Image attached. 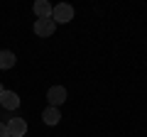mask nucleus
Wrapping results in <instances>:
<instances>
[{
    "instance_id": "nucleus-1",
    "label": "nucleus",
    "mask_w": 147,
    "mask_h": 137,
    "mask_svg": "<svg viewBox=\"0 0 147 137\" xmlns=\"http://www.w3.org/2000/svg\"><path fill=\"white\" fill-rule=\"evenodd\" d=\"M52 20L57 25H66V22L74 20V7L66 5V3H59V5L52 7Z\"/></svg>"
},
{
    "instance_id": "nucleus-2",
    "label": "nucleus",
    "mask_w": 147,
    "mask_h": 137,
    "mask_svg": "<svg viewBox=\"0 0 147 137\" xmlns=\"http://www.w3.org/2000/svg\"><path fill=\"white\" fill-rule=\"evenodd\" d=\"M54 30H57V22L49 17V20H34V34L37 37H52Z\"/></svg>"
},
{
    "instance_id": "nucleus-3",
    "label": "nucleus",
    "mask_w": 147,
    "mask_h": 137,
    "mask_svg": "<svg viewBox=\"0 0 147 137\" xmlns=\"http://www.w3.org/2000/svg\"><path fill=\"white\" fill-rule=\"evenodd\" d=\"M47 100H49L52 108H59L64 100H66V88H64V86H52V88L47 91Z\"/></svg>"
},
{
    "instance_id": "nucleus-4",
    "label": "nucleus",
    "mask_w": 147,
    "mask_h": 137,
    "mask_svg": "<svg viewBox=\"0 0 147 137\" xmlns=\"http://www.w3.org/2000/svg\"><path fill=\"white\" fill-rule=\"evenodd\" d=\"M7 132H10V137H25V132H27L25 118H10V122H7Z\"/></svg>"
},
{
    "instance_id": "nucleus-5",
    "label": "nucleus",
    "mask_w": 147,
    "mask_h": 137,
    "mask_svg": "<svg viewBox=\"0 0 147 137\" xmlns=\"http://www.w3.org/2000/svg\"><path fill=\"white\" fill-rule=\"evenodd\" d=\"M0 105L7 108V110H17L20 108V95L15 91H5V93L0 95Z\"/></svg>"
},
{
    "instance_id": "nucleus-6",
    "label": "nucleus",
    "mask_w": 147,
    "mask_h": 137,
    "mask_svg": "<svg viewBox=\"0 0 147 137\" xmlns=\"http://www.w3.org/2000/svg\"><path fill=\"white\" fill-rule=\"evenodd\" d=\"M52 7L54 5H49V0H37V3H34L37 20H49V17H52Z\"/></svg>"
},
{
    "instance_id": "nucleus-7",
    "label": "nucleus",
    "mask_w": 147,
    "mask_h": 137,
    "mask_svg": "<svg viewBox=\"0 0 147 137\" xmlns=\"http://www.w3.org/2000/svg\"><path fill=\"white\" fill-rule=\"evenodd\" d=\"M42 120H44V125H57L59 120H61V113H59V108H44V113H42Z\"/></svg>"
},
{
    "instance_id": "nucleus-8",
    "label": "nucleus",
    "mask_w": 147,
    "mask_h": 137,
    "mask_svg": "<svg viewBox=\"0 0 147 137\" xmlns=\"http://www.w3.org/2000/svg\"><path fill=\"white\" fill-rule=\"evenodd\" d=\"M15 61H17V56L10 52V49L0 52V68H3V71H5V68H12V66H15Z\"/></svg>"
},
{
    "instance_id": "nucleus-9",
    "label": "nucleus",
    "mask_w": 147,
    "mask_h": 137,
    "mask_svg": "<svg viewBox=\"0 0 147 137\" xmlns=\"http://www.w3.org/2000/svg\"><path fill=\"white\" fill-rule=\"evenodd\" d=\"M0 137H10V132H7V125H5V122H0Z\"/></svg>"
},
{
    "instance_id": "nucleus-10",
    "label": "nucleus",
    "mask_w": 147,
    "mask_h": 137,
    "mask_svg": "<svg viewBox=\"0 0 147 137\" xmlns=\"http://www.w3.org/2000/svg\"><path fill=\"white\" fill-rule=\"evenodd\" d=\"M3 93H5V88H3V86H0V95H3Z\"/></svg>"
}]
</instances>
